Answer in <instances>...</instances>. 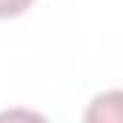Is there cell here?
<instances>
[{
	"mask_svg": "<svg viewBox=\"0 0 123 123\" xmlns=\"http://www.w3.org/2000/svg\"><path fill=\"white\" fill-rule=\"evenodd\" d=\"M86 120H123V92L97 94L86 112Z\"/></svg>",
	"mask_w": 123,
	"mask_h": 123,
	"instance_id": "6da1fadb",
	"label": "cell"
},
{
	"mask_svg": "<svg viewBox=\"0 0 123 123\" xmlns=\"http://www.w3.org/2000/svg\"><path fill=\"white\" fill-rule=\"evenodd\" d=\"M34 0H0V17H17L20 12H26Z\"/></svg>",
	"mask_w": 123,
	"mask_h": 123,
	"instance_id": "7a4b0ae2",
	"label": "cell"
}]
</instances>
